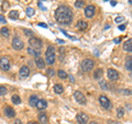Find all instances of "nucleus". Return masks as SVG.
<instances>
[{"mask_svg": "<svg viewBox=\"0 0 132 124\" xmlns=\"http://www.w3.org/2000/svg\"><path fill=\"white\" fill-rule=\"evenodd\" d=\"M123 49H124V51H128V52H131L132 51V40L131 39H129L128 41L124 42Z\"/></svg>", "mask_w": 132, "mask_h": 124, "instance_id": "obj_18", "label": "nucleus"}, {"mask_svg": "<svg viewBox=\"0 0 132 124\" xmlns=\"http://www.w3.org/2000/svg\"><path fill=\"white\" fill-rule=\"evenodd\" d=\"M78 123L79 124H86L88 122V115L85 113H78L77 116H76Z\"/></svg>", "mask_w": 132, "mask_h": 124, "instance_id": "obj_11", "label": "nucleus"}, {"mask_svg": "<svg viewBox=\"0 0 132 124\" xmlns=\"http://www.w3.org/2000/svg\"><path fill=\"white\" fill-rule=\"evenodd\" d=\"M0 33H1V36L5 38H8L9 36H10V31H9L8 28H1V30H0Z\"/></svg>", "mask_w": 132, "mask_h": 124, "instance_id": "obj_23", "label": "nucleus"}, {"mask_svg": "<svg viewBox=\"0 0 132 124\" xmlns=\"http://www.w3.org/2000/svg\"><path fill=\"white\" fill-rule=\"evenodd\" d=\"M11 101H12V103L13 104H20L21 103V99H20V96L19 95H12L11 96Z\"/></svg>", "mask_w": 132, "mask_h": 124, "instance_id": "obj_24", "label": "nucleus"}, {"mask_svg": "<svg viewBox=\"0 0 132 124\" xmlns=\"http://www.w3.org/2000/svg\"><path fill=\"white\" fill-rule=\"evenodd\" d=\"M39 100L40 99L38 98L36 95H31V96H30V100H29V103H30V105L31 106H35Z\"/></svg>", "mask_w": 132, "mask_h": 124, "instance_id": "obj_20", "label": "nucleus"}, {"mask_svg": "<svg viewBox=\"0 0 132 124\" xmlns=\"http://www.w3.org/2000/svg\"><path fill=\"white\" fill-rule=\"evenodd\" d=\"M35 108L39 109V110H45L47 108V102L45 100H39L38 103H36Z\"/></svg>", "mask_w": 132, "mask_h": 124, "instance_id": "obj_15", "label": "nucleus"}, {"mask_svg": "<svg viewBox=\"0 0 132 124\" xmlns=\"http://www.w3.org/2000/svg\"><path fill=\"white\" fill-rule=\"evenodd\" d=\"M107 75H108V78L111 81H117V80L119 79V73L114 69H109L108 71H107Z\"/></svg>", "mask_w": 132, "mask_h": 124, "instance_id": "obj_9", "label": "nucleus"}, {"mask_svg": "<svg viewBox=\"0 0 132 124\" xmlns=\"http://www.w3.org/2000/svg\"><path fill=\"white\" fill-rule=\"evenodd\" d=\"M84 6H85V1H83V0H78V1H76L75 2L76 8H83Z\"/></svg>", "mask_w": 132, "mask_h": 124, "instance_id": "obj_29", "label": "nucleus"}, {"mask_svg": "<svg viewBox=\"0 0 132 124\" xmlns=\"http://www.w3.org/2000/svg\"><path fill=\"white\" fill-rule=\"evenodd\" d=\"M94 78L96 80H99L102 78V69H97L95 73H94Z\"/></svg>", "mask_w": 132, "mask_h": 124, "instance_id": "obj_22", "label": "nucleus"}, {"mask_svg": "<svg viewBox=\"0 0 132 124\" xmlns=\"http://www.w3.org/2000/svg\"><path fill=\"white\" fill-rule=\"evenodd\" d=\"M57 75L61 78V79H67L68 78V74L64 71V70H60V71L57 72Z\"/></svg>", "mask_w": 132, "mask_h": 124, "instance_id": "obj_25", "label": "nucleus"}, {"mask_svg": "<svg viewBox=\"0 0 132 124\" xmlns=\"http://www.w3.org/2000/svg\"><path fill=\"white\" fill-rule=\"evenodd\" d=\"M0 22H2V23H6V18L2 16V15H0Z\"/></svg>", "mask_w": 132, "mask_h": 124, "instance_id": "obj_37", "label": "nucleus"}, {"mask_svg": "<svg viewBox=\"0 0 132 124\" xmlns=\"http://www.w3.org/2000/svg\"><path fill=\"white\" fill-rule=\"evenodd\" d=\"M28 124H39V123H38V122H29Z\"/></svg>", "mask_w": 132, "mask_h": 124, "instance_id": "obj_44", "label": "nucleus"}, {"mask_svg": "<svg viewBox=\"0 0 132 124\" xmlns=\"http://www.w3.org/2000/svg\"><path fill=\"white\" fill-rule=\"evenodd\" d=\"M114 21H116L117 23H120V22L124 21V18H123V17H117V18L114 19Z\"/></svg>", "mask_w": 132, "mask_h": 124, "instance_id": "obj_32", "label": "nucleus"}, {"mask_svg": "<svg viewBox=\"0 0 132 124\" xmlns=\"http://www.w3.org/2000/svg\"><path fill=\"white\" fill-rule=\"evenodd\" d=\"M5 114H6L7 117L11 119V117H13V116H16V111L13 110V108L7 105V106H5Z\"/></svg>", "mask_w": 132, "mask_h": 124, "instance_id": "obj_12", "label": "nucleus"}, {"mask_svg": "<svg viewBox=\"0 0 132 124\" xmlns=\"http://www.w3.org/2000/svg\"><path fill=\"white\" fill-rule=\"evenodd\" d=\"M0 68L3 71H8L10 69V61L7 57H1L0 58Z\"/></svg>", "mask_w": 132, "mask_h": 124, "instance_id": "obj_7", "label": "nucleus"}, {"mask_svg": "<svg viewBox=\"0 0 132 124\" xmlns=\"http://www.w3.org/2000/svg\"><path fill=\"white\" fill-rule=\"evenodd\" d=\"M61 31H62L63 32V33H64L65 34V36H66V37H68V38H69V39H72V40H74V38H73V37H70V36H69V34H68V33H66V31H65V30H61Z\"/></svg>", "mask_w": 132, "mask_h": 124, "instance_id": "obj_35", "label": "nucleus"}, {"mask_svg": "<svg viewBox=\"0 0 132 124\" xmlns=\"http://www.w3.org/2000/svg\"><path fill=\"white\" fill-rule=\"evenodd\" d=\"M9 18L12 19V20L19 19V11L18 10H11L10 12H9Z\"/></svg>", "mask_w": 132, "mask_h": 124, "instance_id": "obj_19", "label": "nucleus"}, {"mask_svg": "<svg viewBox=\"0 0 132 124\" xmlns=\"http://www.w3.org/2000/svg\"><path fill=\"white\" fill-rule=\"evenodd\" d=\"M126 24H121V26H119V30H121V31H123L124 29H126Z\"/></svg>", "mask_w": 132, "mask_h": 124, "instance_id": "obj_38", "label": "nucleus"}, {"mask_svg": "<svg viewBox=\"0 0 132 124\" xmlns=\"http://www.w3.org/2000/svg\"><path fill=\"white\" fill-rule=\"evenodd\" d=\"M28 52L30 53V54H33V56H35V57H40L39 50H34V49H32V48H29V49H28Z\"/></svg>", "mask_w": 132, "mask_h": 124, "instance_id": "obj_26", "label": "nucleus"}, {"mask_svg": "<svg viewBox=\"0 0 132 124\" xmlns=\"http://www.w3.org/2000/svg\"><path fill=\"white\" fill-rule=\"evenodd\" d=\"M111 5H112V6H116V5H117V2H116V1H112Z\"/></svg>", "mask_w": 132, "mask_h": 124, "instance_id": "obj_46", "label": "nucleus"}, {"mask_svg": "<svg viewBox=\"0 0 132 124\" xmlns=\"http://www.w3.org/2000/svg\"><path fill=\"white\" fill-rule=\"evenodd\" d=\"M74 99L76 100V102L79 103V104H82V105L86 104V98H85V95H84L82 92H79V91H76V92L74 93Z\"/></svg>", "mask_w": 132, "mask_h": 124, "instance_id": "obj_8", "label": "nucleus"}, {"mask_svg": "<svg viewBox=\"0 0 132 124\" xmlns=\"http://www.w3.org/2000/svg\"><path fill=\"white\" fill-rule=\"evenodd\" d=\"M23 31H24V34H25L26 37H31V36H32V31H30V30L24 29Z\"/></svg>", "mask_w": 132, "mask_h": 124, "instance_id": "obj_33", "label": "nucleus"}, {"mask_svg": "<svg viewBox=\"0 0 132 124\" xmlns=\"http://www.w3.org/2000/svg\"><path fill=\"white\" fill-rule=\"evenodd\" d=\"M55 59H56V57H55V48L51 45V47L47 48L46 52H45V61L44 62H46L50 66H53L55 63Z\"/></svg>", "mask_w": 132, "mask_h": 124, "instance_id": "obj_2", "label": "nucleus"}, {"mask_svg": "<svg viewBox=\"0 0 132 124\" xmlns=\"http://www.w3.org/2000/svg\"><path fill=\"white\" fill-rule=\"evenodd\" d=\"M120 42V39H116L114 40V43H119Z\"/></svg>", "mask_w": 132, "mask_h": 124, "instance_id": "obj_43", "label": "nucleus"}, {"mask_svg": "<svg viewBox=\"0 0 132 124\" xmlns=\"http://www.w3.org/2000/svg\"><path fill=\"white\" fill-rule=\"evenodd\" d=\"M14 124H22V121L21 120H16V122H14Z\"/></svg>", "mask_w": 132, "mask_h": 124, "instance_id": "obj_41", "label": "nucleus"}, {"mask_svg": "<svg viewBox=\"0 0 132 124\" xmlns=\"http://www.w3.org/2000/svg\"><path fill=\"white\" fill-rule=\"evenodd\" d=\"M90 124H98L97 122H90Z\"/></svg>", "mask_w": 132, "mask_h": 124, "instance_id": "obj_47", "label": "nucleus"}, {"mask_svg": "<svg viewBox=\"0 0 132 124\" xmlns=\"http://www.w3.org/2000/svg\"><path fill=\"white\" fill-rule=\"evenodd\" d=\"M55 19L61 24H69L73 20V11L68 6L62 5L55 11Z\"/></svg>", "mask_w": 132, "mask_h": 124, "instance_id": "obj_1", "label": "nucleus"}, {"mask_svg": "<svg viewBox=\"0 0 132 124\" xmlns=\"http://www.w3.org/2000/svg\"><path fill=\"white\" fill-rule=\"evenodd\" d=\"M131 62H132V60H131V58H129L127 60V62H126V68H127V70L129 72H131V70H132V68H131Z\"/></svg>", "mask_w": 132, "mask_h": 124, "instance_id": "obj_28", "label": "nucleus"}, {"mask_svg": "<svg viewBox=\"0 0 132 124\" xmlns=\"http://www.w3.org/2000/svg\"><path fill=\"white\" fill-rule=\"evenodd\" d=\"M47 74H50V75H53V74H54V71H53V70H49V71H47Z\"/></svg>", "mask_w": 132, "mask_h": 124, "instance_id": "obj_40", "label": "nucleus"}, {"mask_svg": "<svg viewBox=\"0 0 132 124\" xmlns=\"http://www.w3.org/2000/svg\"><path fill=\"white\" fill-rule=\"evenodd\" d=\"M57 42H60V43H64V41H63V40H57Z\"/></svg>", "mask_w": 132, "mask_h": 124, "instance_id": "obj_45", "label": "nucleus"}, {"mask_svg": "<svg viewBox=\"0 0 132 124\" xmlns=\"http://www.w3.org/2000/svg\"><path fill=\"white\" fill-rule=\"evenodd\" d=\"M54 91H55V93H57V94H61V93L64 92V88H63L62 84H55L54 85Z\"/></svg>", "mask_w": 132, "mask_h": 124, "instance_id": "obj_21", "label": "nucleus"}, {"mask_svg": "<svg viewBox=\"0 0 132 124\" xmlns=\"http://www.w3.org/2000/svg\"><path fill=\"white\" fill-rule=\"evenodd\" d=\"M7 92H8L7 88L3 87V85H0V96H1V95H6Z\"/></svg>", "mask_w": 132, "mask_h": 124, "instance_id": "obj_30", "label": "nucleus"}, {"mask_svg": "<svg viewBox=\"0 0 132 124\" xmlns=\"http://www.w3.org/2000/svg\"><path fill=\"white\" fill-rule=\"evenodd\" d=\"M38 119H39V124H47V122H49V117H47L46 114L44 113H41L38 115Z\"/></svg>", "mask_w": 132, "mask_h": 124, "instance_id": "obj_16", "label": "nucleus"}, {"mask_svg": "<svg viewBox=\"0 0 132 124\" xmlns=\"http://www.w3.org/2000/svg\"><path fill=\"white\" fill-rule=\"evenodd\" d=\"M99 84H100V87H102L105 89V90H106L107 89V85H106V83H105V81H102V80H101V82L100 83H99Z\"/></svg>", "mask_w": 132, "mask_h": 124, "instance_id": "obj_36", "label": "nucleus"}, {"mask_svg": "<svg viewBox=\"0 0 132 124\" xmlns=\"http://www.w3.org/2000/svg\"><path fill=\"white\" fill-rule=\"evenodd\" d=\"M29 74H30V69H29V66H23L20 69V77L21 78H26V77H29Z\"/></svg>", "mask_w": 132, "mask_h": 124, "instance_id": "obj_14", "label": "nucleus"}, {"mask_svg": "<svg viewBox=\"0 0 132 124\" xmlns=\"http://www.w3.org/2000/svg\"><path fill=\"white\" fill-rule=\"evenodd\" d=\"M76 28H77L79 31H84V30H86L88 28V23L86 21H84V20H79V21H77V23H76Z\"/></svg>", "mask_w": 132, "mask_h": 124, "instance_id": "obj_13", "label": "nucleus"}, {"mask_svg": "<svg viewBox=\"0 0 132 124\" xmlns=\"http://www.w3.org/2000/svg\"><path fill=\"white\" fill-rule=\"evenodd\" d=\"M60 52H61V59L63 60V57H64V53H65V49L63 47L60 48Z\"/></svg>", "mask_w": 132, "mask_h": 124, "instance_id": "obj_34", "label": "nucleus"}, {"mask_svg": "<svg viewBox=\"0 0 132 124\" xmlns=\"http://www.w3.org/2000/svg\"><path fill=\"white\" fill-rule=\"evenodd\" d=\"M39 26L40 27H43V28H47V24L46 23H43V22H40Z\"/></svg>", "mask_w": 132, "mask_h": 124, "instance_id": "obj_39", "label": "nucleus"}, {"mask_svg": "<svg viewBox=\"0 0 132 124\" xmlns=\"http://www.w3.org/2000/svg\"><path fill=\"white\" fill-rule=\"evenodd\" d=\"M117 115L119 116V117H123V115H124L123 108H118L117 109Z\"/></svg>", "mask_w": 132, "mask_h": 124, "instance_id": "obj_27", "label": "nucleus"}, {"mask_svg": "<svg viewBox=\"0 0 132 124\" xmlns=\"http://www.w3.org/2000/svg\"><path fill=\"white\" fill-rule=\"evenodd\" d=\"M95 11H96L95 6H93V5L87 6L85 8V16L87 17V18H93L94 15H95Z\"/></svg>", "mask_w": 132, "mask_h": 124, "instance_id": "obj_10", "label": "nucleus"}, {"mask_svg": "<svg viewBox=\"0 0 132 124\" xmlns=\"http://www.w3.org/2000/svg\"><path fill=\"white\" fill-rule=\"evenodd\" d=\"M99 103H100V105L104 109H106V110H111V108H112L111 102H110V100L107 98L106 95H100V96H99Z\"/></svg>", "mask_w": 132, "mask_h": 124, "instance_id": "obj_5", "label": "nucleus"}, {"mask_svg": "<svg viewBox=\"0 0 132 124\" xmlns=\"http://www.w3.org/2000/svg\"><path fill=\"white\" fill-rule=\"evenodd\" d=\"M26 15H28L29 17H32L34 15V9L33 8H30V7H29L28 9H26Z\"/></svg>", "mask_w": 132, "mask_h": 124, "instance_id": "obj_31", "label": "nucleus"}, {"mask_svg": "<svg viewBox=\"0 0 132 124\" xmlns=\"http://www.w3.org/2000/svg\"><path fill=\"white\" fill-rule=\"evenodd\" d=\"M24 47V43L23 41L20 39L19 37H16V38H13L12 40V48L14 49V50H22Z\"/></svg>", "mask_w": 132, "mask_h": 124, "instance_id": "obj_6", "label": "nucleus"}, {"mask_svg": "<svg viewBox=\"0 0 132 124\" xmlns=\"http://www.w3.org/2000/svg\"><path fill=\"white\" fill-rule=\"evenodd\" d=\"M108 123H109V124H117L116 122H113V121H108Z\"/></svg>", "mask_w": 132, "mask_h": 124, "instance_id": "obj_42", "label": "nucleus"}, {"mask_svg": "<svg viewBox=\"0 0 132 124\" xmlns=\"http://www.w3.org/2000/svg\"><path fill=\"white\" fill-rule=\"evenodd\" d=\"M29 44H30V48L34 49V50H40L42 48V40L39 39V38H35V37H32L29 39Z\"/></svg>", "mask_w": 132, "mask_h": 124, "instance_id": "obj_4", "label": "nucleus"}, {"mask_svg": "<svg viewBox=\"0 0 132 124\" xmlns=\"http://www.w3.org/2000/svg\"><path fill=\"white\" fill-rule=\"evenodd\" d=\"M35 63H36V66L39 69L45 68V62H44V60L41 58V57H35Z\"/></svg>", "mask_w": 132, "mask_h": 124, "instance_id": "obj_17", "label": "nucleus"}, {"mask_svg": "<svg viewBox=\"0 0 132 124\" xmlns=\"http://www.w3.org/2000/svg\"><path fill=\"white\" fill-rule=\"evenodd\" d=\"M95 66V62L91 59H84L80 63V68L84 72H90Z\"/></svg>", "mask_w": 132, "mask_h": 124, "instance_id": "obj_3", "label": "nucleus"}]
</instances>
